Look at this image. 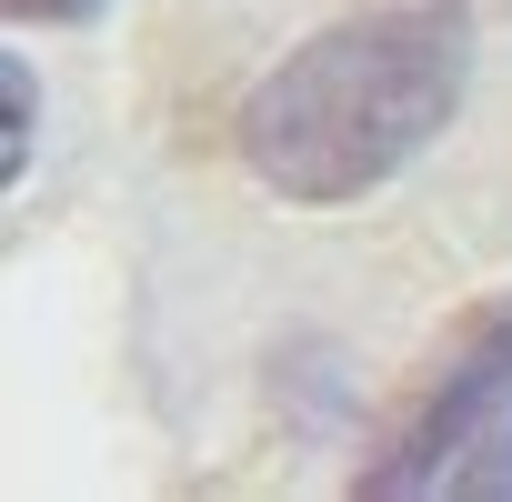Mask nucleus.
Returning <instances> with one entry per match:
<instances>
[{
  "mask_svg": "<svg viewBox=\"0 0 512 502\" xmlns=\"http://www.w3.org/2000/svg\"><path fill=\"white\" fill-rule=\"evenodd\" d=\"M11 21H31V31H71V21H101L111 0H0Z\"/></svg>",
  "mask_w": 512,
  "mask_h": 502,
  "instance_id": "obj_4",
  "label": "nucleus"
},
{
  "mask_svg": "<svg viewBox=\"0 0 512 502\" xmlns=\"http://www.w3.org/2000/svg\"><path fill=\"white\" fill-rule=\"evenodd\" d=\"M0 121H11V141H0V181H21V161H31V121H41V81H31L21 51L0 61Z\"/></svg>",
  "mask_w": 512,
  "mask_h": 502,
  "instance_id": "obj_3",
  "label": "nucleus"
},
{
  "mask_svg": "<svg viewBox=\"0 0 512 502\" xmlns=\"http://www.w3.org/2000/svg\"><path fill=\"white\" fill-rule=\"evenodd\" d=\"M422 11H462V0H422Z\"/></svg>",
  "mask_w": 512,
  "mask_h": 502,
  "instance_id": "obj_5",
  "label": "nucleus"
},
{
  "mask_svg": "<svg viewBox=\"0 0 512 502\" xmlns=\"http://www.w3.org/2000/svg\"><path fill=\"white\" fill-rule=\"evenodd\" d=\"M352 492L362 502H412V492L492 502V492H512V292L502 302H472L442 332L432 372L372 432Z\"/></svg>",
  "mask_w": 512,
  "mask_h": 502,
  "instance_id": "obj_2",
  "label": "nucleus"
},
{
  "mask_svg": "<svg viewBox=\"0 0 512 502\" xmlns=\"http://www.w3.org/2000/svg\"><path fill=\"white\" fill-rule=\"evenodd\" d=\"M462 91H472L462 21L392 0V11H362L342 31H312L282 71H262V91L241 101V161L262 191L302 211H342L402 181L452 131Z\"/></svg>",
  "mask_w": 512,
  "mask_h": 502,
  "instance_id": "obj_1",
  "label": "nucleus"
}]
</instances>
